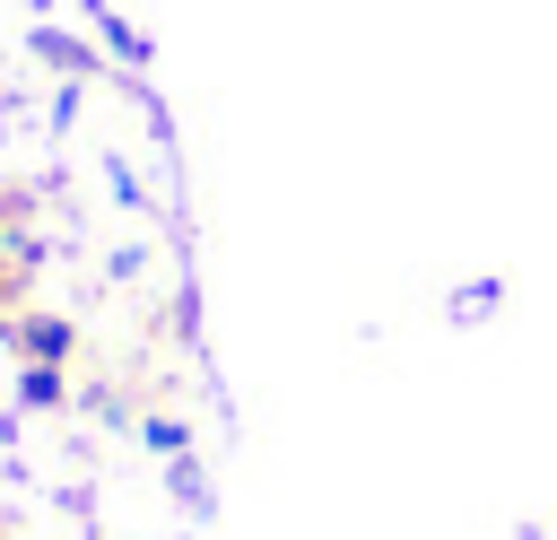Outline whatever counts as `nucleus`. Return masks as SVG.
I'll list each match as a JSON object with an SVG mask.
<instances>
[{"instance_id":"obj_1","label":"nucleus","mask_w":557,"mask_h":540,"mask_svg":"<svg viewBox=\"0 0 557 540\" xmlns=\"http://www.w3.org/2000/svg\"><path fill=\"white\" fill-rule=\"evenodd\" d=\"M0 348H17V366H70L78 357V322L70 314H0Z\"/></svg>"},{"instance_id":"obj_2","label":"nucleus","mask_w":557,"mask_h":540,"mask_svg":"<svg viewBox=\"0 0 557 540\" xmlns=\"http://www.w3.org/2000/svg\"><path fill=\"white\" fill-rule=\"evenodd\" d=\"M70 392V366H17V409H61Z\"/></svg>"},{"instance_id":"obj_3","label":"nucleus","mask_w":557,"mask_h":540,"mask_svg":"<svg viewBox=\"0 0 557 540\" xmlns=\"http://www.w3.org/2000/svg\"><path fill=\"white\" fill-rule=\"evenodd\" d=\"M35 52H44L61 78H87V70H96V52H87V44H70L61 26H35Z\"/></svg>"},{"instance_id":"obj_4","label":"nucleus","mask_w":557,"mask_h":540,"mask_svg":"<svg viewBox=\"0 0 557 540\" xmlns=\"http://www.w3.org/2000/svg\"><path fill=\"white\" fill-rule=\"evenodd\" d=\"M87 17H96V26H104V44H113V52H122V61H131V70H139V61H148V35H139V26H131V17H113V9H104V0H87Z\"/></svg>"},{"instance_id":"obj_5","label":"nucleus","mask_w":557,"mask_h":540,"mask_svg":"<svg viewBox=\"0 0 557 540\" xmlns=\"http://www.w3.org/2000/svg\"><path fill=\"white\" fill-rule=\"evenodd\" d=\"M139 444H148L157 462H174V453H191V427H183V418H165V409H148V418H139Z\"/></svg>"},{"instance_id":"obj_6","label":"nucleus","mask_w":557,"mask_h":540,"mask_svg":"<svg viewBox=\"0 0 557 540\" xmlns=\"http://www.w3.org/2000/svg\"><path fill=\"white\" fill-rule=\"evenodd\" d=\"M496 296H505V279H470V287H453V322H479V314H496Z\"/></svg>"},{"instance_id":"obj_7","label":"nucleus","mask_w":557,"mask_h":540,"mask_svg":"<svg viewBox=\"0 0 557 540\" xmlns=\"http://www.w3.org/2000/svg\"><path fill=\"white\" fill-rule=\"evenodd\" d=\"M70 401H78V409H87V418H104V427H122V418H131V401H122V392H113V383H78V392H70Z\"/></svg>"},{"instance_id":"obj_8","label":"nucleus","mask_w":557,"mask_h":540,"mask_svg":"<svg viewBox=\"0 0 557 540\" xmlns=\"http://www.w3.org/2000/svg\"><path fill=\"white\" fill-rule=\"evenodd\" d=\"M165 488H174V496H183L191 514H209V479L191 470V453H174V462H165Z\"/></svg>"},{"instance_id":"obj_9","label":"nucleus","mask_w":557,"mask_h":540,"mask_svg":"<svg viewBox=\"0 0 557 540\" xmlns=\"http://www.w3.org/2000/svg\"><path fill=\"white\" fill-rule=\"evenodd\" d=\"M0 261L26 279V270H44V235H17V226H0Z\"/></svg>"},{"instance_id":"obj_10","label":"nucleus","mask_w":557,"mask_h":540,"mask_svg":"<svg viewBox=\"0 0 557 540\" xmlns=\"http://www.w3.org/2000/svg\"><path fill=\"white\" fill-rule=\"evenodd\" d=\"M0 305H17V270L9 261H0Z\"/></svg>"}]
</instances>
